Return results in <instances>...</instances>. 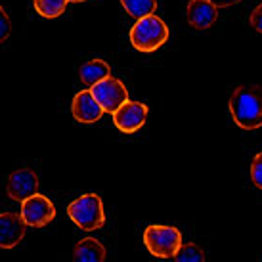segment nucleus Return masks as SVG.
<instances>
[{
  "label": "nucleus",
  "instance_id": "ddd939ff",
  "mask_svg": "<svg viewBox=\"0 0 262 262\" xmlns=\"http://www.w3.org/2000/svg\"><path fill=\"white\" fill-rule=\"evenodd\" d=\"M79 77L86 86H94L100 80L111 77V67L103 59H90V61L80 66Z\"/></svg>",
  "mask_w": 262,
  "mask_h": 262
},
{
  "label": "nucleus",
  "instance_id": "20e7f679",
  "mask_svg": "<svg viewBox=\"0 0 262 262\" xmlns=\"http://www.w3.org/2000/svg\"><path fill=\"white\" fill-rule=\"evenodd\" d=\"M182 243V233L174 226L153 224L144 232V245L157 258H172Z\"/></svg>",
  "mask_w": 262,
  "mask_h": 262
},
{
  "label": "nucleus",
  "instance_id": "f03ea898",
  "mask_svg": "<svg viewBox=\"0 0 262 262\" xmlns=\"http://www.w3.org/2000/svg\"><path fill=\"white\" fill-rule=\"evenodd\" d=\"M168 40V27L155 14L140 17L130 29V42L140 52H155Z\"/></svg>",
  "mask_w": 262,
  "mask_h": 262
},
{
  "label": "nucleus",
  "instance_id": "f257e3e1",
  "mask_svg": "<svg viewBox=\"0 0 262 262\" xmlns=\"http://www.w3.org/2000/svg\"><path fill=\"white\" fill-rule=\"evenodd\" d=\"M230 113L233 123L243 130L262 126V88L256 84L237 86L230 98Z\"/></svg>",
  "mask_w": 262,
  "mask_h": 262
},
{
  "label": "nucleus",
  "instance_id": "9b49d317",
  "mask_svg": "<svg viewBox=\"0 0 262 262\" xmlns=\"http://www.w3.org/2000/svg\"><path fill=\"white\" fill-rule=\"evenodd\" d=\"M186 15H188V21L191 27L209 29L211 25H214L216 17H219V8L214 6L211 0H189Z\"/></svg>",
  "mask_w": 262,
  "mask_h": 262
},
{
  "label": "nucleus",
  "instance_id": "39448f33",
  "mask_svg": "<svg viewBox=\"0 0 262 262\" xmlns=\"http://www.w3.org/2000/svg\"><path fill=\"white\" fill-rule=\"evenodd\" d=\"M94 98L100 102V105L103 107L105 113H115L124 102H128V90L119 79L107 77V79L100 80L98 84L90 86Z\"/></svg>",
  "mask_w": 262,
  "mask_h": 262
},
{
  "label": "nucleus",
  "instance_id": "4468645a",
  "mask_svg": "<svg viewBox=\"0 0 262 262\" xmlns=\"http://www.w3.org/2000/svg\"><path fill=\"white\" fill-rule=\"evenodd\" d=\"M121 4L126 10V14L136 19L151 15L157 10V0H121Z\"/></svg>",
  "mask_w": 262,
  "mask_h": 262
},
{
  "label": "nucleus",
  "instance_id": "f3484780",
  "mask_svg": "<svg viewBox=\"0 0 262 262\" xmlns=\"http://www.w3.org/2000/svg\"><path fill=\"white\" fill-rule=\"evenodd\" d=\"M251 180L256 188L262 189V153H256L251 163Z\"/></svg>",
  "mask_w": 262,
  "mask_h": 262
},
{
  "label": "nucleus",
  "instance_id": "6ab92c4d",
  "mask_svg": "<svg viewBox=\"0 0 262 262\" xmlns=\"http://www.w3.org/2000/svg\"><path fill=\"white\" fill-rule=\"evenodd\" d=\"M251 25H253V29L262 33V4H258L253 10V14H251Z\"/></svg>",
  "mask_w": 262,
  "mask_h": 262
},
{
  "label": "nucleus",
  "instance_id": "2eb2a0df",
  "mask_svg": "<svg viewBox=\"0 0 262 262\" xmlns=\"http://www.w3.org/2000/svg\"><path fill=\"white\" fill-rule=\"evenodd\" d=\"M67 2L69 0H35V10L42 17L54 19V17H59V15L66 12Z\"/></svg>",
  "mask_w": 262,
  "mask_h": 262
},
{
  "label": "nucleus",
  "instance_id": "a211bd4d",
  "mask_svg": "<svg viewBox=\"0 0 262 262\" xmlns=\"http://www.w3.org/2000/svg\"><path fill=\"white\" fill-rule=\"evenodd\" d=\"M12 33V21H10V15L6 14V10L0 6V44L6 42L8 37Z\"/></svg>",
  "mask_w": 262,
  "mask_h": 262
},
{
  "label": "nucleus",
  "instance_id": "7ed1b4c3",
  "mask_svg": "<svg viewBox=\"0 0 262 262\" xmlns=\"http://www.w3.org/2000/svg\"><path fill=\"white\" fill-rule=\"evenodd\" d=\"M67 214L84 232H94L100 230L105 224V212H103V203L100 195L96 193H84L79 199L67 207Z\"/></svg>",
  "mask_w": 262,
  "mask_h": 262
},
{
  "label": "nucleus",
  "instance_id": "dca6fc26",
  "mask_svg": "<svg viewBox=\"0 0 262 262\" xmlns=\"http://www.w3.org/2000/svg\"><path fill=\"white\" fill-rule=\"evenodd\" d=\"M172 258L174 262H205V251L195 243H182Z\"/></svg>",
  "mask_w": 262,
  "mask_h": 262
},
{
  "label": "nucleus",
  "instance_id": "f8f14e48",
  "mask_svg": "<svg viewBox=\"0 0 262 262\" xmlns=\"http://www.w3.org/2000/svg\"><path fill=\"white\" fill-rule=\"evenodd\" d=\"M73 262H105V247L94 237H84L75 245Z\"/></svg>",
  "mask_w": 262,
  "mask_h": 262
},
{
  "label": "nucleus",
  "instance_id": "412c9836",
  "mask_svg": "<svg viewBox=\"0 0 262 262\" xmlns=\"http://www.w3.org/2000/svg\"><path fill=\"white\" fill-rule=\"evenodd\" d=\"M69 2H75V4H79V2H84V0H69Z\"/></svg>",
  "mask_w": 262,
  "mask_h": 262
},
{
  "label": "nucleus",
  "instance_id": "6e6552de",
  "mask_svg": "<svg viewBox=\"0 0 262 262\" xmlns=\"http://www.w3.org/2000/svg\"><path fill=\"white\" fill-rule=\"evenodd\" d=\"M6 191L10 199L23 203L31 195L38 193V176L31 168H17L14 170L6 184Z\"/></svg>",
  "mask_w": 262,
  "mask_h": 262
},
{
  "label": "nucleus",
  "instance_id": "aec40b11",
  "mask_svg": "<svg viewBox=\"0 0 262 262\" xmlns=\"http://www.w3.org/2000/svg\"><path fill=\"white\" fill-rule=\"evenodd\" d=\"M216 8H226V6H233V4H239L241 0H211Z\"/></svg>",
  "mask_w": 262,
  "mask_h": 262
},
{
  "label": "nucleus",
  "instance_id": "423d86ee",
  "mask_svg": "<svg viewBox=\"0 0 262 262\" xmlns=\"http://www.w3.org/2000/svg\"><path fill=\"white\" fill-rule=\"evenodd\" d=\"M21 219L31 228H42L56 219V207L46 195L35 193L21 203Z\"/></svg>",
  "mask_w": 262,
  "mask_h": 262
},
{
  "label": "nucleus",
  "instance_id": "1a4fd4ad",
  "mask_svg": "<svg viewBox=\"0 0 262 262\" xmlns=\"http://www.w3.org/2000/svg\"><path fill=\"white\" fill-rule=\"evenodd\" d=\"M71 113H73V117L79 123L90 124V123L100 121L105 111H103V107L100 105V102L94 98L92 90H80L79 94L73 98Z\"/></svg>",
  "mask_w": 262,
  "mask_h": 262
},
{
  "label": "nucleus",
  "instance_id": "0eeeda50",
  "mask_svg": "<svg viewBox=\"0 0 262 262\" xmlns=\"http://www.w3.org/2000/svg\"><path fill=\"white\" fill-rule=\"evenodd\" d=\"M147 119V105L140 102H124L119 110L113 113V123L121 132L132 134L140 130Z\"/></svg>",
  "mask_w": 262,
  "mask_h": 262
},
{
  "label": "nucleus",
  "instance_id": "9d476101",
  "mask_svg": "<svg viewBox=\"0 0 262 262\" xmlns=\"http://www.w3.org/2000/svg\"><path fill=\"white\" fill-rule=\"evenodd\" d=\"M25 220L15 212L0 214V249H14L25 235Z\"/></svg>",
  "mask_w": 262,
  "mask_h": 262
}]
</instances>
